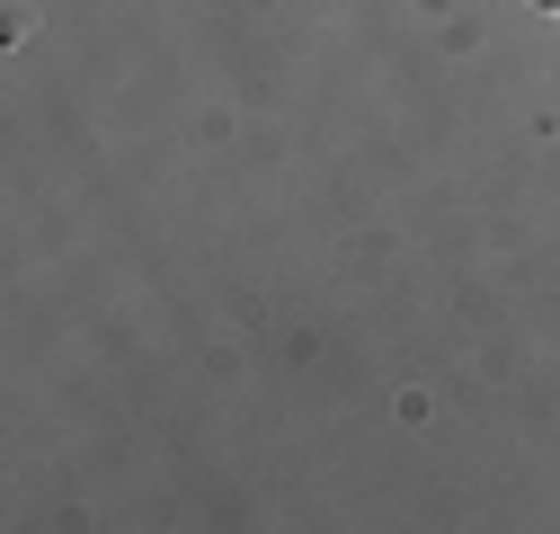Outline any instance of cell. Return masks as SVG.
<instances>
[{
	"instance_id": "1",
	"label": "cell",
	"mask_w": 560,
	"mask_h": 534,
	"mask_svg": "<svg viewBox=\"0 0 560 534\" xmlns=\"http://www.w3.org/2000/svg\"><path fill=\"white\" fill-rule=\"evenodd\" d=\"M551 10H560V0H551Z\"/></svg>"
}]
</instances>
